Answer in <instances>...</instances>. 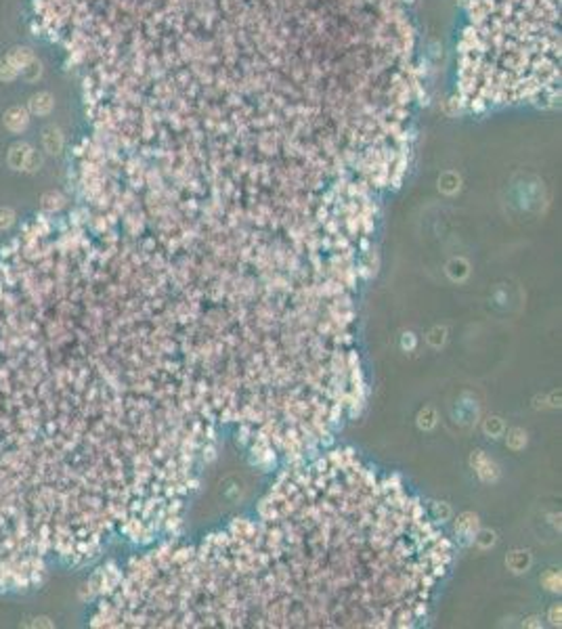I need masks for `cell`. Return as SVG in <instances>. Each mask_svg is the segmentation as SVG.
Returning a JSON list of instances; mask_svg holds the SVG:
<instances>
[{
  "label": "cell",
  "mask_w": 562,
  "mask_h": 629,
  "mask_svg": "<svg viewBox=\"0 0 562 629\" xmlns=\"http://www.w3.org/2000/svg\"><path fill=\"white\" fill-rule=\"evenodd\" d=\"M476 524H478V518H476V514H472V512H464L460 518H458V522H456V528L460 530L462 535H474V530H476Z\"/></svg>",
  "instance_id": "cell-4"
},
{
  "label": "cell",
  "mask_w": 562,
  "mask_h": 629,
  "mask_svg": "<svg viewBox=\"0 0 562 629\" xmlns=\"http://www.w3.org/2000/svg\"><path fill=\"white\" fill-rule=\"evenodd\" d=\"M524 444H526V432L522 428H512L508 432V447L510 449L518 451V449H522Z\"/></svg>",
  "instance_id": "cell-6"
},
{
  "label": "cell",
  "mask_w": 562,
  "mask_h": 629,
  "mask_svg": "<svg viewBox=\"0 0 562 629\" xmlns=\"http://www.w3.org/2000/svg\"><path fill=\"white\" fill-rule=\"evenodd\" d=\"M434 424H436V411L432 407H424L418 414V426L422 430H430V428H434Z\"/></svg>",
  "instance_id": "cell-5"
},
{
  "label": "cell",
  "mask_w": 562,
  "mask_h": 629,
  "mask_svg": "<svg viewBox=\"0 0 562 629\" xmlns=\"http://www.w3.org/2000/svg\"><path fill=\"white\" fill-rule=\"evenodd\" d=\"M474 541L478 544V548H491L493 544H495V533L493 530H489V528H482V530H478L476 533V537H474Z\"/></svg>",
  "instance_id": "cell-10"
},
{
  "label": "cell",
  "mask_w": 562,
  "mask_h": 629,
  "mask_svg": "<svg viewBox=\"0 0 562 629\" xmlns=\"http://www.w3.org/2000/svg\"><path fill=\"white\" fill-rule=\"evenodd\" d=\"M548 619H550V623H552V625H560V606H558V604H554L552 608H550V616H548Z\"/></svg>",
  "instance_id": "cell-11"
},
{
  "label": "cell",
  "mask_w": 562,
  "mask_h": 629,
  "mask_svg": "<svg viewBox=\"0 0 562 629\" xmlns=\"http://www.w3.org/2000/svg\"><path fill=\"white\" fill-rule=\"evenodd\" d=\"M447 275H449L453 281H464V279L470 275V264H468L464 258L451 260V262L447 264Z\"/></svg>",
  "instance_id": "cell-3"
},
{
  "label": "cell",
  "mask_w": 562,
  "mask_h": 629,
  "mask_svg": "<svg viewBox=\"0 0 562 629\" xmlns=\"http://www.w3.org/2000/svg\"><path fill=\"white\" fill-rule=\"evenodd\" d=\"M506 564L512 572H524L531 566V554L526 550H514L510 556L506 558Z\"/></svg>",
  "instance_id": "cell-2"
},
{
  "label": "cell",
  "mask_w": 562,
  "mask_h": 629,
  "mask_svg": "<svg viewBox=\"0 0 562 629\" xmlns=\"http://www.w3.org/2000/svg\"><path fill=\"white\" fill-rule=\"evenodd\" d=\"M542 583L546 585V590L550 592H560V572L558 570H548L544 577H542Z\"/></svg>",
  "instance_id": "cell-7"
},
{
  "label": "cell",
  "mask_w": 562,
  "mask_h": 629,
  "mask_svg": "<svg viewBox=\"0 0 562 629\" xmlns=\"http://www.w3.org/2000/svg\"><path fill=\"white\" fill-rule=\"evenodd\" d=\"M535 621H537L535 616H531V619H528V623H524V625H531V627H539V625H542V623H535Z\"/></svg>",
  "instance_id": "cell-12"
},
{
  "label": "cell",
  "mask_w": 562,
  "mask_h": 629,
  "mask_svg": "<svg viewBox=\"0 0 562 629\" xmlns=\"http://www.w3.org/2000/svg\"><path fill=\"white\" fill-rule=\"evenodd\" d=\"M484 432H487L489 436H500L502 432H504V422L500 420V418H487L484 420Z\"/></svg>",
  "instance_id": "cell-8"
},
{
  "label": "cell",
  "mask_w": 562,
  "mask_h": 629,
  "mask_svg": "<svg viewBox=\"0 0 562 629\" xmlns=\"http://www.w3.org/2000/svg\"><path fill=\"white\" fill-rule=\"evenodd\" d=\"M472 466L476 468V474L484 482H493V480H497V476H500V468L495 466V462L489 460L487 455L480 453V451L472 455Z\"/></svg>",
  "instance_id": "cell-1"
},
{
  "label": "cell",
  "mask_w": 562,
  "mask_h": 629,
  "mask_svg": "<svg viewBox=\"0 0 562 629\" xmlns=\"http://www.w3.org/2000/svg\"><path fill=\"white\" fill-rule=\"evenodd\" d=\"M445 340H447V330L445 328H434L428 334V342H430V346H434V348H440V346L445 344Z\"/></svg>",
  "instance_id": "cell-9"
}]
</instances>
